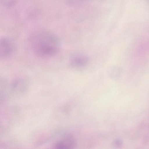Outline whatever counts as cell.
Returning <instances> with one entry per match:
<instances>
[{
    "instance_id": "1",
    "label": "cell",
    "mask_w": 149,
    "mask_h": 149,
    "mask_svg": "<svg viewBox=\"0 0 149 149\" xmlns=\"http://www.w3.org/2000/svg\"><path fill=\"white\" fill-rule=\"evenodd\" d=\"M29 43L33 53L42 58H49L58 52L60 40L54 33L46 30L36 32L30 36Z\"/></svg>"
},
{
    "instance_id": "2",
    "label": "cell",
    "mask_w": 149,
    "mask_h": 149,
    "mask_svg": "<svg viewBox=\"0 0 149 149\" xmlns=\"http://www.w3.org/2000/svg\"><path fill=\"white\" fill-rule=\"evenodd\" d=\"M16 49L14 40L8 37L1 38L0 40V58L2 59L9 58L13 54Z\"/></svg>"
},
{
    "instance_id": "3",
    "label": "cell",
    "mask_w": 149,
    "mask_h": 149,
    "mask_svg": "<svg viewBox=\"0 0 149 149\" xmlns=\"http://www.w3.org/2000/svg\"><path fill=\"white\" fill-rule=\"evenodd\" d=\"M74 140L71 136H67L56 143L54 146L56 148L67 149L73 146Z\"/></svg>"
},
{
    "instance_id": "4",
    "label": "cell",
    "mask_w": 149,
    "mask_h": 149,
    "mask_svg": "<svg viewBox=\"0 0 149 149\" xmlns=\"http://www.w3.org/2000/svg\"><path fill=\"white\" fill-rule=\"evenodd\" d=\"M89 58L85 56H77L72 58L70 61L71 65L75 67H80L86 65L88 62Z\"/></svg>"
}]
</instances>
